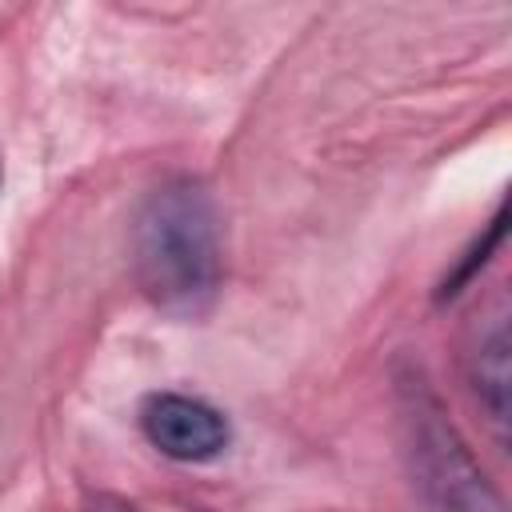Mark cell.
I'll return each instance as SVG.
<instances>
[{
	"label": "cell",
	"instance_id": "3",
	"mask_svg": "<svg viewBox=\"0 0 512 512\" xmlns=\"http://www.w3.org/2000/svg\"><path fill=\"white\" fill-rule=\"evenodd\" d=\"M460 372L488 416L496 444H508V296L492 292L460 340Z\"/></svg>",
	"mask_w": 512,
	"mask_h": 512
},
{
	"label": "cell",
	"instance_id": "6",
	"mask_svg": "<svg viewBox=\"0 0 512 512\" xmlns=\"http://www.w3.org/2000/svg\"><path fill=\"white\" fill-rule=\"evenodd\" d=\"M0 176H4V168H0Z\"/></svg>",
	"mask_w": 512,
	"mask_h": 512
},
{
	"label": "cell",
	"instance_id": "4",
	"mask_svg": "<svg viewBox=\"0 0 512 512\" xmlns=\"http://www.w3.org/2000/svg\"><path fill=\"white\" fill-rule=\"evenodd\" d=\"M140 432L160 456L180 460V464L216 460L232 440L228 416L216 404H208L200 396H188V392H152V396H144Z\"/></svg>",
	"mask_w": 512,
	"mask_h": 512
},
{
	"label": "cell",
	"instance_id": "5",
	"mask_svg": "<svg viewBox=\"0 0 512 512\" xmlns=\"http://www.w3.org/2000/svg\"><path fill=\"white\" fill-rule=\"evenodd\" d=\"M80 512H140L136 504H128L124 496H112V492H92L84 504H80Z\"/></svg>",
	"mask_w": 512,
	"mask_h": 512
},
{
	"label": "cell",
	"instance_id": "2",
	"mask_svg": "<svg viewBox=\"0 0 512 512\" xmlns=\"http://www.w3.org/2000/svg\"><path fill=\"white\" fill-rule=\"evenodd\" d=\"M392 404L400 456L424 512H504V496L472 456L420 364H396Z\"/></svg>",
	"mask_w": 512,
	"mask_h": 512
},
{
	"label": "cell",
	"instance_id": "1",
	"mask_svg": "<svg viewBox=\"0 0 512 512\" xmlns=\"http://www.w3.org/2000/svg\"><path fill=\"white\" fill-rule=\"evenodd\" d=\"M132 272L140 292L168 316H200L212 308L224 256L208 188L196 176L160 180L132 220Z\"/></svg>",
	"mask_w": 512,
	"mask_h": 512
}]
</instances>
